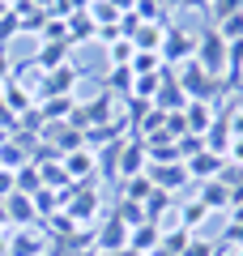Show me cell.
<instances>
[{"instance_id": "cell-3", "label": "cell", "mask_w": 243, "mask_h": 256, "mask_svg": "<svg viewBox=\"0 0 243 256\" xmlns=\"http://www.w3.org/2000/svg\"><path fill=\"white\" fill-rule=\"evenodd\" d=\"M192 60H196L209 77H222L226 73V38L218 34L214 26H205V34H196V52H192Z\"/></svg>"}, {"instance_id": "cell-28", "label": "cell", "mask_w": 243, "mask_h": 256, "mask_svg": "<svg viewBox=\"0 0 243 256\" xmlns=\"http://www.w3.org/2000/svg\"><path fill=\"white\" fill-rule=\"evenodd\" d=\"M239 9H243V0H209V18L214 22L230 18V13H239Z\"/></svg>"}, {"instance_id": "cell-12", "label": "cell", "mask_w": 243, "mask_h": 256, "mask_svg": "<svg viewBox=\"0 0 243 256\" xmlns=\"http://www.w3.org/2000/svg\"><path fill=\"white\" fill-rule=\"evenodd\" d=\"M166 26H171V22H141V26L132 30V38H128V43H132L136 52H158V47H162V34H166Z\"/></svg>"}, {"instance_id": "cell-29", "label": "cell", "mask_w": 243, "mask_h": 256, "mask_svg": "<svg viewBox=\"0 0 243 256\" xmlns=\"http://www.w3.org/2000/svg\"><path fill=\"white\" fill-rule=\"evenodd\" d=\"M13 34H22V22H18V13H4V18H0V47H9V38Z\"/></svg>"}, {"instance_id": "cell-31", "label": "cell", "mask_w": 243, "mask_h": 256, "mask_svg": "<svg viewBox=\"0 0 243 256\" xmlns=\"http://www.w3.org/2000/svg\"><path fill=\"white\" fill-rule=\"evenodd\" d=\"M9 77H13V64H9V47H0V90L9 86Z\"/></svg>"}, {"instance_id": "cell-38", "label": "cell", "mask_w": 243, "mask_h": 256, "mask_svg": "<svg viewBox=\"0 0 243 256\" xmlns=\"http://www.w3.org/2000/svg\"><path fill=\"white\" fill-rule=\"evenodd\" d=\"M13 9V0H0V18H4V13H9Z\"/></svg>"}, {"instance_id": "cell-23", "label": "cell", "mask_w": 243, "mask_h": 256, "mask_svg": "<svg viewBox=\"0 0 243 256\" xmlns=\"http://www.w3.org/2000/svg\"><path fill=\"white\" fill-rule=\"evenodd\" d=\"M205 218H209V210H205V201H200V196H192L188 205H180V226H184V230H196Z\"/></svg>"}, {"instance_id": "cell-18", "label": "cell", "mask_w": 243, "mask_h": 256, "mask_svg": "<svg viewBox=\"0 0 243 256\" xmlns=\"http://www.w3.org/2000/svg\"><path fill=\"white\" fill-rule=\"evenodd\" d=\"M184 120H188L192 137H205V128L214 124V107H209V102H188V107H184Z\"/></svg>"}, {"instance_id": "cell-30", "label": "cell", "mask_w": 243, "mask_h": 256, "mask_svg": "<svg viewBox=\"0 0 243 256\" xmlns=\"http://www.w3.org/2000/svg\"><path fill=\"white\" fill-rule=\"evenodd\" d=\"M230 244L243 248V222H226V230H222V248H230Z\"/></svg>"}, {"instance_id": "cell-2", "label": "cell", "mask_w": 243, "mask_h": 256, "mask_svg": "<svg viewBox=\"0 0 243 256\" xmlns=\"http://www.w3.org/2000/svg\"><path fill=\"white\" fill-rule=\"evenodd\" d=\"M192 52H196V34L192 30H184V26H166V34H162V47H158V56H162V68H180V64H188L192 60Z\"/></svg>"}, {"instance_id": "cell-24", "label": "cell", "mask_w": 243, "mask_h": 256, "mask_svg": "<svg viewBox=\"0 0 243 256\" xmlns=\"http://www.w3.org/2000/svg\"><path fill=\"white\" fill-rule=\"evenodd\" d=\"M111 214H116V218L124 222L128 230H132V226H141V222H145V210H141V205H132V201H124V196H120V205H116Z\"/></svg>"}, {"instance_id": "cell-14", "label": "cell", "mask_w": 243, "mask_h": 256, "mask_svg": "<svg viewBox=\"0 0 243 256\" xmlns=\"http://www.w3.org/2000/svg\"><path fill=\"white\" fill-rule=\"evenodd\" d=\"M4 248H9V256H43V235H34L30 226H18Z\"/></svg>"}, {"instance_id": "cell-7", "label": "cell", "mask_w": 243, "mask_h": 256, "mask_svg": "<svg viewBox=\"0 0 243 256\" xmlns=\"http://www.w3.org/2000/svg\"><path fill=\"white\" fill-rule=\"evenodd\" d=\"M145 166H150V154H145V141L128 132V137L120 141V166H116V175H120V180H132V175H141Z\"/></svg>"}, {"instance_id": "cell-15", "label": "cell", "mask_w": 243, "mask_h": 256, "mask_svg": "<svg viewBox=\"0 0 243 256\" xmlns=\"http://www.w3.org/2000/svg\"><path fill=\"white\" fill-rule=\"evenodd\" d=\"M4 210H9V218L18 222V226H30V222L38 218L34 214V196H26V192H9V196H4Z\"/></svg>"}, {"instance_id": "cell-39", "label": "cell", "mask_w": 243, "mask_h": 256, "mask_svg": "<svg viewBox=\"0 0 243 256\" xmlns=\"http://www.w3.org/2000/svg\"><path fill=\"white\" fill-rule=\"evenodd\" d=\"M0 256H4V244H0Z\"/></svg>"}, {"instance_id": "cell-33", "label": "cell", "mask_w": 243, "mask_h": 256, "mask_svg": "<svg viewBox=\"0 0 243 256\" xmlns=\"http://www.w3.org/2000/svg\"><path fill=\"white\" fill-rule=\"evenodd\" d=\"M226 124H230V137H239V141H243V107H239V111H230V116H226Z\"/></svg>"}, {"instance_id": "cell-9", "label": "cell", "mask_w": 243, "mask_h": 256, "mask_svg": "<svg viewBox=\"0 0 243 256\" xmlns=\"http://www.w3.org/2000/svg\"><path fill=\"white\" fill-rule=\"evenodd\" d=\"M154 107H158V111H184V107H188V94H184L180 77H175L171 68L162 73V86H158V94H154Z\"/></svg>"}, {"instance_id": "cell-20", "label": "cell", "mask_w": 243, "mask_h": 256, "mask_svg": "<svg viewBox=\"0 0 243 256\" xmlns=\"http://www.w3.org/2000/svg\"><path fill=\"white\" fill-rule=\"evenodd\" d=\"M68 38H72V43H94V38H98V26H94V18L86 9L68 18Z\"/></svg>"}, {"instance_id": "cell-13", "label": "cell", "mask_w": 243, "mask_h": 256, "mask_svg": "<svg viewBox=\"0 0 243 256\" xmlns=\"http://www.w3.org/2000/svg\"><path fill=\"white\" fill-rule=\"evenodd\" d=\"M196 196L205 201L209 214H226V210H230V188H226L222 180H205V184L196 188Z\"/></svg>"}, {"instance_id": "cell-4", "label": "cell", "mask_w": 243, "mask_h": 256, "mask_svg": "<svg viewBox=\"0 0 243 256\" xmlns=\"http://www.w3.org/2000/svg\"><path fill=\"white\" fill-rule=\"evenodd\" d=\"M81 77H86V68H81V64H72V60H64L60 68L43 73V82H38V98H60V94H72Z\"/></svg>"}, {"instance_id": "cell-36", "label": "cell", "mask_w": 243, "mask_h": 256, "mask_svg": "<svg viewBox=\"0 0 243 256\" xmlns=\"http://www.w3.org/2000/svg\"><path fill=\"white\" fill-rule=\"evenodd\" d=\"M72 256H102V252H98V248H77Z\"/></svg>"}, {"instance_id": "cell-34", "label": "cell", "mask_w": 243, "mask_h": 256, "mask_svg": "<svg viewBox=\"0 0 243 256\" xmlns=\"http://www.w3.org/2000/svg\"><path fill=\"white\" fill-rule=\"evenodd\" d=\"M180 9H192V13H205L209 0H180Z\"/></svg>"}, {"instance_id": "cell-19", "label": "cell", "mask_w": 243, "mask_h": 256, "mask_svg": "<svg viewBox=\"0 0 243 256\" xmlns=\"http://www.w3.org/2000/svg\"><path fill=\"white\" fill-rule=\"evenodd\" d=\"M120 192H124V201H132V205H145L154 196V184H150V175H132V180H120Z\"/></svg>"}, {"instance_id": "cell-32", "label": "cell", "mask_w": 243, "mask_h": 256, "mask_svg": "<svg viewBox=\"0 0 243 256\" xmlns=\"http://www.w3.org/2000/svg\"><path fill=\"white\" fill-rule=\"evenodd\" d=\"M226 162H230V166H243V141H239V137H234L230 150H226Z\"/></svg>"}, {"instance_id": "cell-17", "label": "cell", "mask_w": 243, "mask_h": 256, "mask_svg": "<svg viewBox=\"0 0 243 256\" xmlns=\"http://www.w3.org/2000/svg\"><path fill=\"white\" fill-rule=\"evenodd\" d=\"M72 107H77V98H72V94H60V98H38V111H43L47 124H60V120H68Z\"/></svg>"}, {"instance_id": "cell-27", "label": "cell", "mask_w": 243, "mask_h": 256, "mask_svg": "<svg viewBox=\"0 0 243 256\" xmlns=\"http://www.w3.org/2000/svg\"><path fill=\"white\" fill-rule=\"evenodd\" d=\"M128 68H132V73H162V56L158 52H136Z\"/></svg>"}, {"instance_id": "cell-11", "label": "cell", "mask_w": 243, "mask_h": 256, "mask_svg": "<svg viewBox=\"0 0 243 256\" xmlns=\"http://www.w3.org/2000/svg\"><path fill=\"white\" fill-rule=\"evenodd\" d=\"M94 248H98V252H120V248H128V226L116 218V214H107V218H102Z\"/></svg>"}, {"instance_id": "cell-22", "label": "cell", "mask_w": 243, "mask_h": 256, "mask_svg": "<svg viewBox=\"0 0 243 256\" xmlns=\"http://www.w3.org/2000/svg\"><path fill=\"white\" fill-rule=\"evenodd\" d=\"M111 82H107V94H116V98H128V94H132V68H128V64H120V68H111Z\"/></svg>"}, {"instance_id": "cell-21", "label": "cell", "mask_w": 243, "mask_h": 256, "mask_svg": "<svg viewBox=\"0 0 243 256\" xmlns=\"http://www.w3.org/2000/svg\"><path fill=\"white\" fill-rule=\"evenodd\" d=\"M13 192H26V196H34V192H43V180H38V166L26 162L13 171Z\"/></svg>"}, {"instance_id": "cell-26", "label": "cell", "mask_w": 243, "mask_h": 256, "mask_svg": "<svg viewBox=\"0 0 243 256\" xmlns=\"http://www.w3.org/2000/svg\"><path fill=\"white\" fill-rule=\"evenodd\" d=\"M214 30L226 38V43L243 38V9H239V13H230V18H222V22H214Z\"/></svg>"}, {"instance_id": "cell-10", "label": "cell", "mask_w": 243, "mask_h": 256, "mask_svg": "<svg viewBox=\"0 0 243 256\" xmlns=\"http://www.w3.org/2000/svg\"><path fill=\"white\" fill-rule=\"evenodd\" d=\"M60 166H64V175H68V180L90 184L94 171H98V158H94V150H72V154L60 158Z\"/></svg>"}, {"instance_id": "cell-25", "label": "cell", "mask_w": 243, "mask_h": 256, "mask_svg": "<svg viewBox=\"0 0 243 256\" xmlns=\"http://www.w3.org/2000/svg\"><path fill=\"white\" fill-rule=\"evenodd\" d=\"M132 56H136V47L128 43V38H116V43H107V60H111V68H120V64H132Z\"/></svg>"}, {"instance_id": "cell-6", "label": "cell", "mask_w": 243, "mask_h": 256, "mask_svg": "<svg viewBox=\"0 0 243 256\" xmlns=\"http://www.w3.org/2000/svg\"><path fill=\"white\" fill-rule=\"evenodd\" d=\"M98 210H102V196H98V188H94V184H77V188H72V196L64 201V214H68L72 222H90Z\"/></svg>"}, {"instance_id": "cell-35", "label": "cell", "mask_w": 243, "mask_h": 256, "mask_svg": "<svg viewBox=\"0 0 243 256\" xmlns=\"http://www.w3.org/2000/svg\"><path fill=\"white\" fill-rule=\"evenodd\" d=\"M226 214H230V222H243V205H230Z\"/></svg>"}, {"instance_id": "cell-37", "label": "cell", "mask_w": 243, "mask_h": 256, "mask_svg": "<svg viewBox=\"0 0 243 256\" xmlns=\"http://www.w3.org/2000/svg\"><path fill=\"white\" fill-rule=\"evenodd\" d=\"M158 9H180V0H154Z\"/></svg>"}, {"instance_id": "cell-1", "label": "cell", "mask_w": 243, "mask_h": 256, "mask_svg": "<svg viewBox=\"0 0 243 256\" xmlns=\"http://www.w3.org/2000/svg\"><path fill=\"white\" fill-rule=\"evenodd\" d=\"M175 77H180V86H184V94H188V102H209V107H218V102L226 98L222 77H209L196 60L180 64V68H175Z\"/></svg>"}, {"instance_id": "cell-8", "label": "cell", "mask_w": 243, "mask_h": 256, "mask_svg": "<svg viewBox=\"0 0 243 256\" xmlns=\"http://www.w3.org/2000/svg\"><path fill=\"white\" fill-rule=\"evenodd\" d=\"M184 166H188L192 184H205V180H218V175L226 171V158H222V154H209V150H196Z\"/></svg>"}, {"instance_id": "cell-16", "label": "cell", "mask_w": 243, "mask_h": 256, "mask_svg": "<svg viewBox=\"0 0 243 256\" xmlns=\"http://www.w3.org/2000/svg\"><path fill=\"white\" fill-rule=\"evenodd\" d=\"M158 239H162V230L154 226V222H141V226L128 230V248H132V252H141V256H150L154 248H158Z\"/></svg>"}, {"instance_id": "cell-5", "label": "cell", "mask_w": 243, "mask_h": 256, "mask_svg": "<svg viewBox=\"0 0 243 256\" xmlns=\"http://www.w3.org/2000/svg\"><path fill=\"white\" fill-rule=\"evenodd\" d=\"M145 175H150V184L158 192H180V188H188V184H192V175H188V166H184V162H150V166H145Z\"/></svg>"}]
</instances>
